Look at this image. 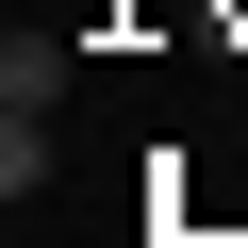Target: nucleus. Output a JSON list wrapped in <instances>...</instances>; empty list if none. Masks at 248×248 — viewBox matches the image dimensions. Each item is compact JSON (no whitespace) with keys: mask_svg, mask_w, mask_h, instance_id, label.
Instances as JSON below:
<instances>
[{"mask_svg":"<svg viewBox=\"0 0 248 248\" xmlns=\"http://www.w3.org/2000/svg\"><path fill=\"white\" fill-rule=\"evenodd\" d=\"M66 66H83L66 33H17V50H0V116H50V99H66Z\"/></svg>","mask_w":248,"mask_h":248,"instance_id":"obj_1","label":"nucleus"}]
</instances>
